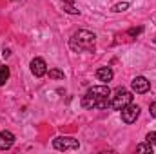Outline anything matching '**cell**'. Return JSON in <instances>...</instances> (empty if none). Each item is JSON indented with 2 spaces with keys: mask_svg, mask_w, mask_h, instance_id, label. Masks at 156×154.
I'll list each match as a JSON object with an SVG mask.
<instances>
[{
  "mask_svg": "<svg viewBox=\"0 0 156 154\" xmlns=\"http://www.w3.org/2000/svg\"><path fill=\"white\" fill-rule=\"evenodd\" d=\"M69 47L75 53H93L96 47V35L87 29H78L69 38Z\"/></svg>",
  "mask_w": 156,
  "mask_h": 154,
  "instance_id": "cell-1",
  "label": "cell"
},
{
  "mask_svg": "<svg viewBox=\"0 0 156 154\" xmlns=\"http://www.w3.org/2000/svg\"><path fill=\"white\" fill-rule=\"evenodd\" d=\"M129 103H133V93L123 89V87H118L115 91V96H111V109L120 111Z\"/></svg>",
  "mask_w": 156,
  "mask_h": 154,
  "instance_id": "cell-2",
  "label": "cell"
},
{
  "mask_svg": "<svg viewBox=\"0 0 156 154\" xmlns=\"http://www.w3.org/2000/svg\"><path fill=\"white\" fill-rule=\"evenodd\" d=\"M53 147L56 151H78L80 149V142L73 136H56L53 140Z\"/></svg>",
  "mask_w": 156,
  "mask_h": 154,
  "instance_id": "cell-3",
  "label": "cell"
},
{
  "mask_svg": "<svg viewBox=\"0 0 156 154\" xmlns=\"http://www.w3.org/2000/svg\"><path fill=\"white\" fill-rule=\"evenodd\" d=\"M120 113H122V121L127 123V125H131V123H134V121L138 120V116H140V107L134 105V103H129V105H125L123 109H120Z\"/></svg>",
  "mask_w": 156,
  "mask_h": 154,
  "instance_id": "cell-4",
  "label": "cell"
},
{
  "mask_svg": "<svg viewBox=\"0 0 156 154\" xmlns=\"http://www.w3.org/2000/svg\"><path fill=\"white\" fill-rule=\"evenodd\" d=\"M131 89H133L136 94H145V93H149V89H151V82L145 76H134L133 82H131Z\"/></svg>",
  "mask_w": 156,
  "mask_h": 154,
  "instance_id": "cell-5",
  "label": "cell"
},
{
  "mask_svg": "<svg viewBox=\"0 0 156 154\" xmlns=\"http://www.w3.org/2000/svg\"><path fill=\"white\" fill-rule=\"evenodd\" d=\"M29 67H31V73H33L37 78H42V76L47 75V64H45V60L40 58V56H37V58L31 60Z\"/></svg>",
  "mask_w": 156,
  "mask_h": 154,
  "instance_id": "cell-6",
  "label": "cell"
},
{
  "mask_svg": "<svg viewBox=\"0 0 156 154\" xmlns=\"http://www.w3.org/2000/svg\"><path fill=\"white\" fill-rule=\"evenodd\" d=\"M15 134L11 131H2L0 132V151H9L15 145Z\"/></svg>",
  "mask_w": 156,
  "mask_h": 154,
  "instance_id": "cell-7",
  "label": "cell"
},
{
  "mask_svg": "<svg viewBox=\"0 0 156 154\" xmlns=\"http://www.w3.org/2000/svg\"><path fill=\"white\" fill-rule=\"evenodd\" d=\"M87 94H91L94 98H107V96H111V89L105 83L104 85H93V87H89Z\"/></svg>",
  "mask_w": 156,
  "mask_h": 154,
  "instance_id": "cell-8",
  "label": "cell"
},
{
  "mask_svg": "<svg viewBox=\"0 0 156 154\" xmlns=\"http://www.w3.org/2000/svg\"><path fill=\"white\" fill-rule=\"evenodd\" d=\"M96 78L100 82H111L115 78V73L111 67H100V69H96Z\"/></svg>",
  "mask_w": 156,
  "mask_h": 154,
  "instance_id": "cell-9",
  "label": "cell"
},
{
  "mask_svg": "<svg viewBox=\"0 0 156 154\" xmlns=\"http://www.w3.org/2000/svg\"><path fill=\"white\" fill-rule=\"evenodd\" d=\"M9 76H11V71H9V67L7 65H2L0 67V87L9 80Z\"/></svg>",
  "mask_w": 156,
  "mask_h": 154,
  "instance_id": "cell-10",
  "label": "cell"
},
{
  "mask_svg": "<svg viewBox=\"0 0 156 154\" xmlns=\"http://www.w3.org/2000/svg\"><path fill=\"white\" fill-rule=\"evenodd\" d=\"M62 9L66 13H69V15H80V9H76L73 5V2H62Z\"/></svg>",
  "mask_w": 156,
  "mask_h": 154,
  "instance_id": "cell-11",
  "label": "cell"
},
{
  "mask_svg": "<svg viewBox=\"0 0 156 154\" xmlns=\"http://www.w3.org/2000/svg\"><path fill=\"white\" fill-rule=\"evenodd\" d=\"M127 9H129V2H118V4H115V5L111 7L113 13H123V11H127Z\"/></svg>",
  "mask_w": 156,
  "mask_h": 154,
  "instance_id": "cell-12",
  "label": "cell"
},
{
  "mask_svg": "<svg viewBox=\"0 0 156 154\" xmlns=\"http://www.w3.org/2000/svg\"><path fill=\"white\" fill-rule=\"evenodd\" d=\"M47 75H49V78H53V80H64L66 78L64 71H60V69H49Z\"/></svg>",
  "mask_w": 156,
  "mask_h": 154,
  "instance_id": "cell-13",
  "label": "cell"
},
{
  "mask_svg": "<svg viewBox=\"0 0 156 154\" xmlns=\"http://www.w3.org/2000/svg\"><path fill=\"white\" fill-rule=\"evenodd\" d=\"M136 151H138V152H151L153 154V145H151L149 142H145V143H138V145H136Z\"/></svg>",
  "mask_w": 156,
  "mask_h": 154,
  "instance_id": "cell-14",
  "label": "cell"
},
{
  "mask_svg": "<svg viewBox=\"0 0 156 154\" xmlns=\"http://www.w3.org/2000/svg\"><path fill=\"white\" fill-rule=\"evenodd\" d=\"M144 33V27L142 26H138V27H131V29H127V35L131 37V38H136L138 35H142Z\"/></svg>",
  "mask_w": 156,
  "mask_h": 154,
  "instance_id": "cell-15",
  "label": "cell"
},
{
  "mask_svg": "<svg viewBox=\"0 0 156 154\" xmlns=\"http://www.w3.org/2000/svg\"><path fill=\"white\" fill-rule=\"evenodd\" d=\"M145 140H147L151 145H156V131H151V132L145 136Z\"/></svg>",
  "mask_w": 156,
  "mask_h": 154,
  "instance_id": "cell-16",
  "label": "cell"
},
{
  "mask_svg": "<svg viewBox=\"0 0 156 154\" xmlns=\"http://www.w3.org/2000/svg\"><path fill=\"white\" fill-rule=\"evenodd\" d=\"M149 113H151L153 118H156V102H153V103L149 105Z\"/></svg>",
  "mask_w": 156,
  "mask_h": 154,
  "instance_id": "cell-17",
  "label": "cell"
},
{
  "mask_svg": "<svg viewBox=\"0 0 156 154\" xmlns=\"http://www.w3.org/2000/svg\"><path fill=\"white\" fill-rule=\"evenodd\" d=\"M2 56H4V58H9V56H11V51H9V49H4V51H2Z\"/></svg>",
  "mask_w": 156,
  "mask_h": 154,
  "instance_id": "cell-18",
  "label": "cell"
},
{
  "mask_svg": "<svg viewBox=\"0 0 156 154\" xmlns=\"http://www.w3.org/2000/svg\"><path fill=\"white\" fill-rule=\"evenodd\" d=\"M62 2H73V0H62Z\"/></svg>",
  "mask_w": 156,
  "mask_h": 154,
  "instance_id": "cell-19",
  "label": "cell"
},
{
  "mask_svg": "<svg viewBox=\"0 0 156 154\" xmlns=\"http://www.w3.org/2000/svg\"><path fill=\"white\" fill-rule=\"evenodd\" d=\"M154 44H156V38H154Z\"/></svg>",
  "mask_w": 156,
  "mask_h": 154,
  "instance_id": "cell-20",
  "label": "cell"
},
{
  "mask_svg": "<svg viewBox=\"0 0 156 154\" xmlns=\"http://www.w3.org/2000/svg\"><path fill=\"white\" fill-rule=\"evenodd\" d=\"M13 2H16V0H13Z\"/></svg>",
  "mask_w": 156,
  "mask_h": 154,
  "instance_id": "cell-21",
  "label": "cell"
}]
</instances>
